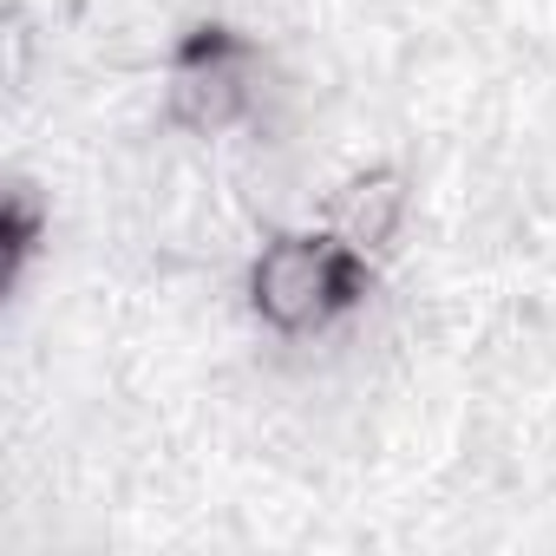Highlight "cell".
Returning <instances> with one entry per match:
<instances>
[{
  "mask_svg": "<svg viewBox=\"0 0 556 556\" xmlns=\"http://www.w3.org/2000/svg\"><path fill=\"white\" fill-rule=\"evenodd\" d=\"M341 289H348V268H341V255L328 242H282V249L262 255V275H255L262 315L282 321V328L315 321Z\"/></svg>",
  "mask_w": 556,
  "mask_h": 556,
  "instance_id": "6da1fadb",
  "label": "cell"
},
{
  "mask_svg": "<svg viewBox=\"0 0 556 556\" xmlns=\"http://www.w3.org/2000/svg\"><path fill=\"white\" fill-rule=\"evenodd\" d=\"M393 216H400V184H393V177L354 184V190H348V203H341V223H348V236H354V242H380V236L393 229Z\"/></svg>",
  "mask_w": 556,
  "mask_h": 556,
  "instance_id": "7a4b0ae2",
  "label": "cell"
}]
</instances>
